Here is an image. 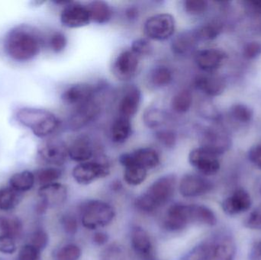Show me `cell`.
Wrapping results in <instances>:
<instances>
[{
	"label": "cell",
	"mask_w": 261,
	"mask_h": 260,
	"mask_svg": "<svg viewBox=\"0 0 261 260\" xmlns=\"http://www.w3.org/2000/svg\"><path fill=\"white\" fill-rule=\"evenodd\" d=\"M43 44L44 39L38 29L28 24H20L9 31L4 47L11 59L26 62L40 53Z\"/></svg>",
	"instance_id": "6da1fadb"
},
{
	"label": "cell",
	"mask_w": 261,
	"mask_h": 260,
	"mask_svg": "<svg viewBox=\"0 0 261 260\" xmlns=\"http://www.w3.org/2000/svg\"><path fill=\"white\" fill-rule=\"evenodd\" d=\"M176 183V177L173 174H167L156 179L145 192L135 199L137 210L146 214L158 211L173 198Z\"/></svg>",
	"instance_id": "7a4b0ae2"
},
{
	"label": "cell",
	"mask_w": 261,
	"mask_h": 260,
	"mask_svg": "<svg viewBox=\"0 0 261 260\" xmlns=\"http://www.w3.org/2000/svg\"><path fill=\"white\" fill-rule=\"evenodd\" d=\"M236 247L230 235L220 234L195 247L185 260H234Z\"/></svg>",
	"instance_id": "3957f363"
},
{
	"label": "cell",
	"mask_w": 261,
	"mask_h": 260,
	"mask_svg": "<svg viewBox=\"0 0 261 260\" xmlns=\"http://www.w3.org/2000/svg\"><path fill=\"white\" fill-rule=\"evenodd\" d=\"M16 119L39 138L50 137L56 132L61 124L59 119L51 111L29 107L18 110Z\"/></svg>",
	"instance_id": "277c9868"
},
{
	"label": "cell",
	"mask_w": 261,
	"mask_h": 260,
	"mask_svg": "<svg viewBox=\"0 0 261 260\" xmlns=\"http://www.w3.org/2000/svg\"><path fill=\"white\" fill-rule=\"evenodd\" d=\"M116 216V209L107 201L91 199L80 209V221L87 230H96L110 225Z\"/></svg>",
	"instance_id": "5b68a950"
},
{
	"label": "cell",
	"mask_w": 261,
	"mask_h": 260,
	"mask_svg": "<svg viewBox=\"0 0 261 260\" xmlns=\"http://www.w3.org/2000/svg\"><path fill=\"white\" fill-rule=\"evenodd\" d=\"M176 31L174 16L170 13L151 15L144 21L143 32L149 41H164L173 38Z\"/></svg>",
	"instance_id": "8992f818"
},
{
	"label": "cell",
	"mask_w": 261,
	"mask_h": 260,
	"mask_svg": "<svg viewBox=\"0 0 261 260\" xmlns=\"http://www.w3.org/2000/svg\"><path fill=\"white\" fill-rule=\"evenodd\" d=\"M110 172L111 169L107 162L92 160L75 166L72 170V177L78 184L88 186L108 177Z\"/></svg>",
	"instance_id": "52a82bcc"
},
{
	"label": "cell",
	"mask_w": 261,
	"mask_h": 260,
	"mask_svg": "<svg viewBox=\"0 0 261 260\" xmlns=\"http://www.w3.org/2000/svg\"><path fill=\"white\" fill-rule=\"evenodd\" d=\"M193 224L191 204L176 203L169 207L163 221V227L167 232L175 233Z\"/></svg>",
	"instance_id": "ba28073f"
},
{
	"label": "cell",
	"mask_w": 261,
	"mask_h": 260,
	"mask_svg": "<svg viewBox=\"0 0 261 260\" xmlns=\"http://www.w3.org/2000/svg\"><path fill=\"white\" fill-rule=\"evenodd\" d=\"M219 156L203 147L194 148L189 154L188 160L193 167L203 176H213L220 169Z\"/></svg>",
	"instance_id": "9c48e42d"
},
{
	"label": "cell",
	"mask_w": 261,
	"mask_h": 260,
	"mask_svg": "<svg viewBox=\"0 0 261 260\" xmlns=\"http://www.w3.org/2000/svg\"><path fill=\"white\" fill-rule=\"evenodd\" d=\"M61 24L68 28L85 27L92 22L87 5L70 1L64 6L60 16Z\"/></svg>",
	"instance_id": "30bf717a"
},
{
	"label": "cell",
	"mask_w": 261,
	"mask_h": 260,
	"mask_svg": "<svg viewBox=\"0 0 261 260\" xmlns=\"http://www.w3.org/2000/svg\"><path fill=\"white\" fill-rule=\"evenodd\" d=\"M38 154L44 163L58 167L69 158L68 145L59 139L46 140L38 147Z\"/></svg>",
	"instance_id": "8fae6325"
},
{
	"label": "cell",
	"mask_w": 261,
	"mask_h": 260,
	"mask_svg": "<svg viewBox=\"0 0 261 260\" xmlns=\"http://www.w3.org/2000/svg\"><path fill=\"white\" fill-rule=\"evenodd\" d=\"M213 185L210 180L197 174H185L179 180L178 190L184 198L202 196L211 192Z\"/></svg>",
	"instance_id": "7c38bea8"
},
{
	"label": "cell",
	"mask_w": 261,
	"mask_h": 260,
	"mask_svg": "<svg viewBox=\"0 0 261 260\" xmlns=\"http://www.w3.org/2000/svg\"><path fill=\"white\" fill-rule=\"evenodd\" d=\"M141 59L130 49L122 50L113 61V74L119 80H130L136 75Z\"/></svg>",
	"instance_id": "4fadbf2b"
},
{
	"label": "cell",
	"mask_w": 261,
	"mask_h": 260,
	"mask_svg": "<svg viewBox=\"0 0 261 260\" xmlns=\"http://www.w3.org/2000/svg\"><path fill=\"white\" fill-rule=\"evenodd\" d=\"M40 201L38 211L44 212L49 208L57 207L65 203L67 198V189L59 183L41 186L38 190Z\"/></svg>",
	"instance_id": "5bb4252c"
},
{
	"label": "cell",
	"mask_w": 261,
	"mask_h": 260,
	"mask_svg": "<svg viewBox=\"0 0 261 260\" xmlns=\"http://www.w3.org/2000/svg\"><path fill=\"white\" fill-rule=\"evenodd\" d=\"M96 88L87 82H78L67 87L61 95V99L65 105L74 108L81 106L94 99Z\"/></svg>",
	"instance_id": "9a60e30c"
},
{
	"label": "cell",
	"mask_w": 261,
	"mask_h": 260,
	"mask_svg": "<svg viewBox=\"0 0 261 260\" xmlns=\"http://www.w3.org/2000/svg\"><path fill=\"white\" fill-rule=\"evenodd\" d=\"M226 56V53L220 49H204L196 52L195 63L202 71L212 73L220 68Z\"/></svg>",
	"instance_id": "2e32d148"
},
{
	"label": "cell",
	"mask_w": 261,
	"mask_h": 260,
	"mask_svg": "<svg viewBox=\"0 0 261 260\" xmlns=\"http://www.w3.org/2000/svg\"><path fill=\"white\" fill-rule=\"evenodd\" d=\"M132 250L141 259H150L153 256V245L148 232L141 226L132 227L130 233Z\"/></svg>",
	"instance_id": "e0dca14e"
},
{
	"label": "cell",
	"mask_w": 261,
	"mask_h": 260,
	"mask_svg": "<svg viewBox=\"0 0 261 260\" xmlns=\"http://www.w3.org/2000/svg\"><path fill=\"white\" fill-rule=\"evenodd\" d=\"M100 112V106L93 99L87 103L75 108L69 120V126L73 131L81 129L93 122Z\"/></svg>",
	"instance_id": "ac0fdd59"
},
{
	"label": "cell",
	"mask_w": 261,
	"mask_h": 260,
	"mask_svg": "<svg viewBox=\"0 0 261 260\" xmlns=\"http://www.w3.org/2000/svg\"><path fill=\"white\" fill-rule=\"evenodd\" d=\"M120 157L147 171L155 169L161 163L159 153L152 148H138L132 152L124 153Z\"/></svg>",
	"instance_id": "d6986e66"
},
{
	"label": "cell",
	"mask_w": 261,
	"mask_h": 260,
	"mask_svg": "<svg viewBox=\"0 0 261 260\" xmlns=\"http://www.w3.org/2000/svg\"><path fill=\"white\" fill-rule=\"evenodd\" d=\"M201 147L219 156L231 148V139L223 130L210 128L204 134L203 143Z\"/></svg>",
	"instance_id": "ffe728a7"
},
{
	"label": "cell",
	"mask_w": 261,
	"mask_h": 260,
	"mask_svg": "<svg viewBox=\"0 0 261 260\" xmlns=\"http://www.w3.org/2000/svg\"><path fill=\"white\" fill-rule=\"evenodd\" d=\"M194 85L199 91L210 97L220 96L226 88L225 79L213 73L198 75L195 78Z\"/></svg>",
	"instance_id": "44dd1931"
},
{
	"label": "cell",
	"mask_w": 261,
	"mask_h": 260,
	"mask_svg": "<svg viewBox=\"0 0 261 260\" xmlns=\"http://www.w3.org/2000/svg\"><path fill=\"white\" fill-rule=\"evenodd\" d=\"M251 195L243 189H236L227 197L222 204V209L227 215H236L251 209Z\"/></svg>",
	"instance_id": "7402d4cb"
},
{
	"label": "cell",
	"mask_w": 261,
	"mask_h": 260,
	"mask_svg": "<svg viewBox=\"0 0 261 260\" xmlns=\"http://www.w3.org/2000/svg\"><path fill=\"white\" fill-rule=\"evenodd\" d=\"M94 148L91 140L86 136H80L68 145V157L77 163H85L93 160Z\"/></svg>",
	"instance_id": "603a6c76"
},
{
	"label": "cell",
	"mask_w": 261,
	"mask_h": 260,
	"mask_svg": "<svg viewBox=\"0 0 261 260\" xmlns=\"http://www.w3.org/2000/svg\"><path fill=\"white\" fill-rule=\"evenodd\" d=\"M142 101V93L138 86H130L124 93L119 104L120 116L132 119L138 113Z\"/></svg>",
	"instance_id": "cb8c5ba5"
},
{
	"label": "cell",
	"mask_w": 261,
	"mask_h": 260,
	"mask_svg": "<svg viewBox=\"0 0 261 260\" xmlns=\"http://www.w3.org/2000/svg\"><path fill=\"white\" fill-rule=\"evenodd\" d=\"M198 41L195 31H185L173 37L170 47L176 56H184L194 48Z\"/></svg>",
	"instance_id": "d4e9b609"
},
{
	"label": "cell",
	"mask_w": 261,
	"mask_h": 260,
	"mask_svg": "<svg viewBox=\"0 0 261 260\" xmlns=\"http://www.w3.org/2000/svg\"><path fill=\"white\" fill-rule=\"evenodd\" d=\"M119 163L124 168V181L130 186H141L147 180L148 171L122 157H119Z\"/></svg>",
	"instance_id": "484cf974"
},
{
	"label": "cell",
	"mask_w": 261,
	"mask_h": 260,
	"mask_svg": "<svg viewBox=\"0 0 261 260\" xmlns=\"http://www.w3.org/2000/svg\"><path fill=\"white\" fill-rule=\"evenodd\" d=\"M87 6L92 22L98 24H105L113 18V9L107 2L95 0L89 3Z\"/></svg>",
	"instance_id": "4316f807"
},
{
	"label": "cell",
	"mask_w": 261,
	"mask_h": 260,
	"mask_svg": "<svg viewBox=\"0 0 261 260\" xmlns=\"http://www.w3.org/2000/svg\"><path fill=\"white\" fill-rule=\"evenodd\" d=\"M132 134V124L128 118L119 116L113 121L110 129L112 141L122 145L130 138Z\"/></svg>",
	"instance_id": "83f0119b"
},
{
	"label": "cell",
	"mask_w": 261,
	"mask_h": 260,
	"mask_svg": "<svg viewBox=\"0 0 261 260\" xmlns=\"http://www.w3.org/2000/svg\"><path fill=\"white\" fill-rule=\"evenodd\" d=\"M36 182L35 174L29 170L16 172L11 177L9 186L18 193L28 192L33 188Z\"/></svg>",
	"instance_id": "f1b7e54d"
},
{
	"label": "cell",
	"mask_w": 261,
	"mask_h": 260,
	"mask_svg": "<svg viewBox=\"0 0 261 260\" xmlns=\"http://www.w3.org/2000/svg\"><path fill=\"white\" fill-rule=\"evenodd\" d=\"M173 80V72L170 67L165 65L156 66L149 73V82L156 88L168 86Z\"/></svg>",
	"instance_id": "f546056e"
},
{
	"label": "cell",
	"mask_w": 261,
	"mask_h": 260,
	"mask_svg": "<svg viewBox=\"0 0 261 260\" xmlns=\"http://www.w3.org/2000/svg\"><path fill=\"white\" fill-rule=\"evenodd\" d=\"M193 224L215 226L217 223L216 214L212 209L202 205L192 204Z\"/></svg>",
	"instance_id": "4dcf8cb0"
},
{
	"label": "cell",
	"mask_w": 261,
	"mask_h": 260,
	"mask_svg": "<svg viewBox=\"0 0 261 260\" xmlns=\"http://www.w3.org/2000/svg\"><path fill=\"white\" fill-rule=\"evenodd\" d=\"M193 93L187 89L177 92L172 98L170 106L172 110L178 114L188 112L193 105Z\"/></svg>",
	"instance_id": "1f68e13d"
},
{
	"label": "cell",
	"mask_w": 261,
	"mask_h": 260,
	"mask_svg": "<svg viewBox=\"0 0 261 260\" xmlns=\"http://www.w3.org/2000/svg\"><path fill=\"white\" fill-rule=\"evenodd\" d=\"M22 223L15 217H0V235L18 238L22 232Z\"/></svg>",
	"instance_id": "d6a6232c"
},
{
	"label": "cell",
	"mask_w": 261,
	"mask_h": 260,
	"mask_svg": "<svg viewBox=\"0 0 261 260\" xmlns=\"http://www.w3.org/2000/svg\"><path fill=\"white\" fill-rule=\"evenodd\" d=\"M19 193L12 188H0V211L9 212L18 205Z\"/></svg>",
	"instance_id": "836d02e7"
},
{
	"label": "cell",
	"mask_w": 261,
	"mask_h": 260,
	"mask_svg": "<svg viewBox=\"0 0 261 260\" xmlns=\"http://www.w3.org/2000/svg\"><path fill=\"white\" fill-rule=\"evenodd\" d=\"M35 175L36 181L43 186L58 183L57 181L62 177V171L56 166H49L37 171Z\"/></svg>",
	"instance_id": "e575fe53"
},
{
	"label": "cell",
	"mask_w": 261,
	"mask_h": 260,
	"mask_svg": "<svg viewBox=\"0 0 261 260\" xmlns=\"http://www.w3.org/2000/svg\"><path fill=\"white\" fill-rule=\"evenodd\" d=\"M222 31V25L216 21L207 23L198 27L196 32V36L199 41H212L216 39Z\"/></svg>",
	"instance_id": "d590c367"
},
{
	"label": "cell",
	"mask_w": 261,
	"mask_h": 260,
	"mask_svg": "<svg viewBox=\"0 0 261 260\" xmlns=\"http://www.w3.org/2000/svg\"><path fill=\"white\" fill-rule=\"evenodd\" d=\"M144 124L148 128H155L162 126L167 121V115L162 110L158 108H150L144 114Z\"/></svg>",
	"instance_id": "8d00e7d4"
},
{
	"label": "cell",
	"mask_w": 261,
	"mask_h": 260,
	"mask_svg": "<svg viewBox=\"0 0 261 260\" xmlns=\"http://www.w3.org/2000/svg\"><path fill=\"white\" fill-rule=\"evenodd\" d=\"M82 256L81 247L76 244H67L58 249L55 260H79Z\"/></svg>",
	"instance_id": "74e56055"
},
{
	"label": "cell",
	"mask_w": 261,
	"mask_h": 260,
	"mask_svg": "<svg viewBox=\"0 0 261 260\" xmlns=\"http://www.w3.org/2000/svg\"><path fill=\"white\" fill-rule=\"evenodd\" d=\"M230 114L239 123L247 124L253 119V111L248 105L244 104H236L231 106Z\"/></svg>",
	"instance_id": "f35d334b"
},
{
	"label": "cell",
	"mask_w": 261,
	"mask_h": 260,
	"mask_svg": "<svg viewBox=\"0 0 261 260\" xmlns=\"http://www.w3.org/2000/svg\"><path fill=\"white\" fill-rule=\"evenodd\" d=\"M208 2L205 0H185L182 2V9L187 15L199 16L203 15L208 9Z\"/></svg>",
	"instance_id": "ab89813d"
},
{
	"label": "cell",
	"mask_w": 261,
	"mask_h": 260,
	"mask_svg": "<svg viewBox=\"0 0 261 260\" xmlns=\"http://www.w3.org/2000/svg\"><path fill=\"white\" fill-rule=\"evenodd\" d=\"M155 138L166 148H173L177 142V135L173 130L161 129L155 133Z\"/></svg>",
	"instance_id": "60d3db41"
},
{
	"label": "cell",
	"mask_w": 261,
	"mask_h": 260,
	"mask_svg": "<svg viewBox=\"0 0 261 260\" xmlns=\"http://www.w3.org/2000/svg\"><path fill=\"white\" fill-rule=\"evenodd\" d=\"M130 50L140 58L149 56L153 51V47L147 38H138L132 41Z\"/></svg>",
	"instance_id": "b9f144b4"
},
{
	"label": "cell",
	"mask_w": 261,
	"mask_h": 260,
	"mask_svg": "<svg viewBox=\"0 0 261 260\" xmlns=\"http://www.w3.org/2000/svg\"><path fill=\"white\" fill-rule=\"evenodd\" d=\"M48 44L54 53H61L67 47V36L63 32H55L49 38Z\"/></svg>",
	"instance_id": "7bdbcfd3"
},
{
	"label": "cell",
	"mask_w": 261,
	"mask_h": 260,
	"mask_svg": "<svg viewBox=\"0 0 261 260\" xmlns=\"http://www.w3.org/2000/svg\"><path fill=\"white\" fill-rule=\"evenodd\" d=\"M49 244V236L47 232L43 229H38L32 234L31 237L30 244L42 251Z\"/></svg>",
	"instance_id": "ee69618b"
},
{
	"label": "cell",
	"mask_w": 261,
	"mask_h": 260,
	"mask_svg": "<svg viewBox=\"0 0 261 260\" xmlns=\"http://www.w3.org/2000/svg\"><path fill=\"white\" fill-rule=\"evenodd\" d=\"M41 252L32 244H26L20 249L17 260H41Z\"/></svg>",
	"instance_id": "f6af8a7d"
},
{
	"label": "cell",
	"mask_w": 261,
	"mask_h": 260,
	"mask_svg": "<svg viewBox=\"0 0 261 260\" xmlns=\"http://www.w3.org/2000/svg\"><path fill=\"white\" fill-rule=\"evenodd\" d=\"M61 224L66 234L68 235H75L78 230V221L74 215L67 213L61 218Z\"/></svg>",
	"instance_id": "bcb514c9"
},
{
	"label": "cell",
	"mask_w": 261,
	"mask_h": 260,
	"mask_svg": "<svg viewBox=\"0 0 261 260\" xmlns=\"http://www.w3.org/2000/svg\"><path fill=\"white\" fill-rule=\"evenodd\" d=\"M17 250L15 238L7 235H0V253L3 254H13Z\"/></svg>",
	"instance_id": "7dc6e473"
},
{
	"label": "cell",
	"mask_w": 261,
	"mask_h": 260,
	"mask_svg": "<svg viewBox=\"0 0 261 260\" xmlns=\"http://www.w3.org/2000/svg\"><path fill=\"white\" fill-rule=\"evenodd\" d=\"M245 225L252 230H261V206L250 213L245 220Z\"/></svg>",
	"instance_id": "c3c4849f"
},
{
	"label": "cell",
	"mask_w": 261,
	"mask_h": 260,
	"mask_svg": "<svg viewBox=\"0 0 261 260\" xmlns=\"http://www.w3.org/2000/svg\"><path fill=\"white\" fill-rule=\"evenodd\" d=\"M261 44L257 41L248 43L244 47L243 55L246 59L253 60L260 56Z\"/></svg>",
	"instance_id": "681fc988"
},
{
	"label": "cell",
	"mask_w": 261,
	"mask_h": 260,
	"mask_svg": "<svg viewBox=\"0 0 261 260\" xmlns=\"http://www.w3.org/2000/svg\"><path fill=\"white\" fill-rule=\"evenodd\" d=\"M248 158L256 167L261 169V143L254 145L250 149Z\"/></svg>",
	"instance_id": "f907efd6"
},
{
	"label": "cell",
	"mask_w": 261,
	"mask_h": 260,
	"mask_svg": "<svg viewBox=\"0 0 261 260\" xmlns=\"http://www.w3.org/2000/svg\"><path fill=\"white\" fill-rule=\"evenodd\" d=\"M109 235L102 232H97L93 235V241L98 246H102L108 242Z\"/></svg>",
	"instance_id": "816d5d0a"
},
{
	"label": "cell",
	"mask_w": 261,
	"mask_h": 260,
	"mask_svg": "<svg viewBox=\"0 0 261 260\" xmlns=\"http://www.w3.org/2000/svg\"><path fill=\"white\" fill-rule=\"evenodd\" d=\"M250 257L251 260H261V241L254 243L251 247Z\"/></svg>",
	"instance_id": "f5cc1de1"
},
{
	"label": "cell",
	"mask_w": 261,
	"mask_h": 260,
	"mask_svg": "<svg viewBox=\"0 0 261 260\" xmlns=\"http://www.w3.org/2000/svg\"><path fill=\"white\" fill-rule=\"evenodd\" d=\"M125 14L127 19L129 20L130 21H135L139 17V9L138 7H135V6H130L128 9H126Z\"/></svg>",
	"instance_id": "db71d44e"
},
{
	"label": "cell",
	"mask_w": 261,
	"mask_h": 260,
	"mask_svg": "<svg viewBox=\"0 0 261 260\" xmlns=\"http://www.w3.org/2000/svg\"><path fill=\"white\" fill-rule=\"evenodd\" d=\"M260 193H261V188H260Z\"/></svg>",
	"instance_id": "11a10c76"
}]
</instances>
